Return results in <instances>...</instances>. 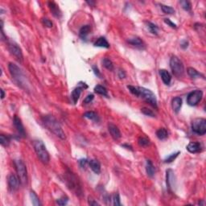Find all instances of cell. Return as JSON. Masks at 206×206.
<instances>
[{
	"instance_id": "cell-1",
	"label": "cell",
	"mask_w": 206,
	"mask_h": 206,
	"mask_svg": "<svg viewBox=\"0 0 206 206\" xmlns=\"http://www.w3.org/2000/svg\"><path fill=\"white\" fill-rule=\"evenodd\" d=\"M127 89L129 90L131 94L137 96L139 98H143L144 101H146L147 103L153 106L154 108L157 109V99L156 96L152 91L150 90H147L146 88L139 87V86H127Z\"/></svg>"
},
{
	"instance_id": "cell-2",
	"label": "cell",
	"mask_w": 206,
	"mask_h": 206,
	"mask_svg": "<svg viewBox=\"0 0 206 206\" xmlns=\"http://www.w3.org/2000/svg\"><path fill=\"white\" fill-rule=\"evenodd\" d=\"M42 122L44 127L55 135L60 138V139L65 140L66 139L65 134L59 122L52 115H45L42 118Z\"/></svg>"
},
{
	"instance_id": "cell-3",
	"label": "cell",
	"mask_w": 206,
	"mask_h": 206,
	"mask_svg": "<svg viewBox=\"0 0 206 206\" xmlns=\"http://www.w3.org/2000/svg\"><path fill=\"white\" fill-rule=\"evenodd\" d=\"M8 69L10 71V75H11L15 83L23 90H28L27 78H26L25 75L23 74V71L21 70L19 66H17L14 63H9Z\"/></svg>"
},
{
	"instance_id": "cell-4",
	"label": "cell",
	"mask_w": 206,
	"mask_h": 206,
	"mask_svg": "<svg viewBox=\"0 0 206 206\" xmlns=\"http://www.w3.org/2000/svg\"><path fill=\"white\" fill-rule=\"evenodd\" d=\"M65 180L66 185L71 191H73L77 196L82 195V188L79 180L73 173L68 172L65 174Z\"/></svg>"
},
{
	"instance_id": "cell-5",
	"label": "cell",
	"mask_w": 206,
	"mask_h": 206,
	"mask_svg": "<svg viewBox=\"0 0 206 206\" xmlns=\"http://www.w3.org/2000/svg\"><path fill=\"white\" fill-rule=\"evenodd\" d=\"M33 147L34 150L37 155L38 158L40 159V160L44 164H48L50 160V156L44 143L41 140H35L33 143Z\"/></svg>"
},
{
	"instance_id": "cell-6",
	"label": "cell",
	"mask_w": 206,
	"mask_h": 206,
	"mask_svg": "<svg viewBox=\"0 0 206 206\" xmlns=\"http://www.w3.org/2000/svg\"><path fill=\"white\" fill-rule=\"evenodd\" d=\"M170 68H171L173 75L176 77L177 78H180L184 76V67L182 61L177 56H172L171 60H170Z\"/></svg>"
},
{
	"instance_id": "cell-7",
	"label": "cell",
	"mask_w": 206,
	"mask_h": 206,
	"mask_svg": "<svg viewBox=\"0 0 206 206\" xmlns=\"http://www.w3.org/2000/svg\"><path fill=\"white\" fill-rule=\"evenodd\" d=\"M14 163H15V170H16L17 176H19V180H20L21 184L23 186L27 185V181H28V178H27V172L25 164L21 160H15V162Z\"/></svg>"
},
{
	"instance_id": "cell-8",
	"label": "cell",
	"mask_w": 206,
	"mask_h": 206,
	"mask_svg": "<svg viewBox=\"0 0 206 206\" xmlns=\"http://www.w3.org/2000/svg\"><path fill=\"white\" fill-rule=\"evenodd\" d=\"M192 130L198 135H204L206 133V120L202 118H197L192 122Z\"/></svg>"
},
{
	"instance_id": "cell-9",
	"label": "cell",
	"mask_w": 206,
	"mask_h": 206,
	"mask_svg": "<svg viewBox=\"0 0 206 206\" xmlns=\"http://www.w3.org/2000/svg\"><path fill=\"white\" fill-rule=\"evenodd\" d=\"M7 46H8V50L10 54L15 56V58L18 61L22 62L23 59V52H22L21 48H19V46L15 42L12 41V40H9L8 43H7Z\"/></svg>"
},
{
	"instance_id": "cell-10",
	"label": "cell",
	"mask_w": 206,
	"mask_h": 206,
	"mask_svg": "<svg viewBox=\"0 0 206 206\" xmlns=\"http://www.w3.org/2000/svg\"><path fill=\"white\" fill-rule=\"evenodd\" d=\"M202 97H203V92L200 90L192 91L187 97V103L191 106H196L201 101Z\"/></svg>"
},
{
	"instance_id": "cell-11",
	"label": "cell",
	"mask_w": 206,
	"mask_h": 206,
	"mask_svg": "<svg viewBox=\"0 0 206 206\" xmlns=\"http://www.w3.org/2000/svg\"><path fill=\"white\" fill-rule=\"evenodd\" d=\"M7 182H8L9 189L11 192H15L19 189V185H20L21 184L19 176L15 175V174H10L9 176L8 179H7Z\"/></svg>"
},
{
	"instance_id": "cell-12",
	"label": "cell",
	"mask_w": 206,
	"mask_h": 206,
	"mask_svg": "<svg viewBox=\"0 0 206 206\" xmlns=\"http://www.w3.org/2000/svg\"><path fill=\"white\" fill-rule=\"evenodd\" d=\"M13 124L15 126V129H16L17 131H18L19 136H20V137L25 138L26 137L25 130H24V127H23V123H22V121H21V119H19L17 115H15V117H14V119H13Z\"/></svg>"
},
{
	"instance_id": "cell-13",
	"label": "cell",
	"mask_w": 206,
	"mask_h": 206,
	"mask_svg": "<svg viewBox=\"0 0 206 206\" xmlns=\"http://www.w3.org/2000/svg\"><path fill=\"white\" fill-rule=\"evenodd\" d=\"M166 180H167V185L168 187L169 190H172L174 186H175V173L173 172L172 170L168 169L166 172Z\"/></svg>"
},
{
	"instance_id": "cell-14",
	"label": "cell",
	"mask_w": 206,
	"mask_h": 206,
	"mask_svg": "<svg viewBox=\"0 0 206 206\" xmlns=\"http://www.w3.org/2000/svg\"><path fill=\"white\" fill-rule=\"evenodd\" d=\"M187 150L192 154H196L199 153L202 151V145L198 143V142H190L188 144Z\"/></svg>"
},
{
	"instance_id": "cell-15",
	"label": "cell",
	"mask_w": 206,
	"mask_h": 206,
	"mask_svg": "<svg viewBox=\"0 0 206 206\" xmlns=\"http://www.w3.org/2000/svg\"><path fill=\"white\" fill-rule=\"evenodd\" d=\"M127 42L132 46H134V47H135L137 48H139V49H143V48H145V44L138 36H134V37L129 38L127 40Z\"/></svg>"
},
{
	"instance_id": "cell-16",
	"label": "cell",
	"mask_w": 206,
	"mask_h": 206,
	"mask_svg": "<svg viewBox=\"0 0 206 206\" xmlns=\"http://www.w3.org/2000/svg\"><path fill=\"white\" fill-rule=\"evenodd\" d=\"M108 130L109 132L111 134V135L115 140L119 139L121 138V132L119 131V127L115 126L113 123H109L108 124Z\"/></svg>"
},
{
	"instance_id": "cell-17",
	"label": "cell",
	"mask_w": 206,
	"mask_h": 206,
	"mask_svg": "<svg viewBox=\"0 0 206 206\" xmlns=\"http://www.w3.org/2000/svg\"><path fill=\"white\" fill-rule=\"evenodd\" d=\"M48 7L50 9L52 15L55 16L56 18H60L62 15V13L60 11L59 6L56 4L55 2H48Z\"/></svg>"
},
{
	"instance_id": "cell-18",
	"label": "cell",
	"mask_w": 206,
	"mask_h": 206,
	"mask_svg": "<svg viewBox=\"0 0 206 206\" xmlns=\"http://www.w3.org/2000/svg\"><path fill=\"white\" fill-rule=\"evenodd\" d=\"M160 75L163 82H164L165 85H167V86L170 85L172 81V77L171 75H170V73H169L166 69H160Z\"/></svg>"
},
{
	"instance_id": "cell-19",
	"label": "cell",
	"mask_w": 206,
	"mask_h": 206,
	"mask_svg": "<svg viewBox=\"0 0 206 206\" xmlns=\"http://www.w3.org/2000/svg\"><path fill=\"white\" fill-rule=\"evenodd\" d=\"M89 165H90V168L92 169V171L94 172L96 174H100L101 173V164L99 161L97 160H91L89 161Z\"/></svg>"
},
{
	"instance_id": "cell-20",
	"label": "cell",
	"mask_w": 206,
	"mask_h": 206,
	"mask_svg": "<svg viewBox=\"0 0 206 206\" xmlns=\"http://www.w3.org/2000/svg\"><path fill=\"white\" fill-rule=\"evenodd\" d=\"M172 109L174 112L175 113H179V111H180L181 106H182V99L180 97H176V98H174L172 101Z\"/></svg>"
},
{
	"instance_id": "cell-21",
	"label": "cell",
	"mask_w": 206,
	"mask_h": 206,
	"mask_svg": "<svg viewBox=\"0 0 206 206\" xmlns=\"http://www.w3.org/2000/svg\"><path fill=\"white\" fill-rule=\"evenodd\" d=\"M82 89H83V88L78 86V87L75 88V89L73 90V92H72L71 98H72V100H73V104H77V101L79 100L80 96H81V92H82Z\"/></svg>"
},
{
	"instance_id": "cell-22",
	"label": "cell",
	"mask_w": 206,
	"mask_h": 206,
	"mask_svg": "<svg viewBox=\"0 0 206 206\" xmlns=\"http://www.w3.org/2000/svg\"><path fill=\"white\" fill-rule=\"evenodd\" d=\"M95 47H99V48H110V44L108 43V41L106 40V39L105 37H99L98 40H96L95 43L94 44Z\"/></svg>"
},
{
	"instance_id": "cell-23",
	"label": "cell",
	"mask_w": 206,
	"mask_h": 206,
	"mask_svg": "<svg viewBox=\"0 0 206 206\" xmlns=\"http://www.w3.org/2000/svg\"><path fill=\"white\" fill-rule=\"evenodd\" d=\"M187 73L188 74V76L191 78H192V79H196V78H199V77H202L203 79H204V76L203 74H201L196 69H193V68H191V67L187 69Z\"/></svg>"
},
{
	"instance_id": "cell-24",
	"label": "cell",
	"mask_w": 206,
	"mask_h": 206,
	"mask_svg": "<svg viewBox=\"0 0 206 206\" xmlns=\"http://www.w3.org/2000/svg\"><path fill=\"white\" fill-rule=\"evenodd\" d=\"M146 172H147V174L148 176H150V177L154 176L155 172H156V168H155L154 165H153L151 161L149 160H147Z\"/></svg>"
},
{
	"instance_id": "cell-25",
	"label": "cell",
	"mask_w": 206,
	"mask_h": 206,
	"mask_svg": "<svg viewBox=\"0 0 206 206\" xmlns=\"http://www.w3.org/2000/svg\"><path fill=\"white\" fill-rule=\"evenodd\" d=\"M90 30H91V27H90V25L83 26V27H81V29H80V31H79L80 37H81V39H83V40L86 39L87 35L90 34Z\"/></svg>"
},
{
	"instance_id": "cell-26",
	"label": "cell",
	"mask_w": 206,
	"mask_h": 206,
	"mask_svg": "<svg viewBox=\"0 0 206 206\" xmlns=\"http://www.w3.org/2000/svg\"><path fill=\"white\" fill-rule=\"evenodd\" d=\"M156 136L159 139L164 140L168 137V132L165 128H160L156 131Z\"/></svg>"
},
{
	"instance_id": "cell-27",
	"label": "cell",
	"mask_w": 206,
	"mask_h": 206,
	"mask_svg": "<svg viewBox=\"0 0 206 206\" xmlns=\"http://www.w3.org/2000/svg\"><path fill=\"white\" fill-rule=\"evenodd\" d=\"M94 92L96 94H100V95L105 96V97H108V92L107 90L104 86H97L94 87Z\"/></svg>"
},
{
	"instance_id": "cell-28",
	"label": "cell",
	"mask_w": 206,
	"mask_h": 206,
	"mask_svg": "<svg viewBox=\"0 0 206 206\" xmlns=\"http://www.w3.org/2000/svg\"><path fill=\"white\" fill-rule=\"evenodd\" d=\"M30 197L31 199V202H32V204L35 206H40L41 205V203L40 201V199L38 197V196L36 195L34 191L30 192Z\"/></svg>"
},
{
	"instance_id": "cell-29",
	"label": "cell",
	"mask_w": 206,
	"mask_h": 206,
	"mask_svg": "<svg viewBox=\"0 0 206 206\" xmlns=\"http://www.w3.org/2000/svg\"><path fill=\"white\" fill-rule=\"evenodd\" d=\"M85 118H86V119H90V120H92V121H97L98 122V115L97 113L94 112V111H88V112H86L85 114H84L83 115Z\"/></svg>"
},
{
	"instance_id": "cell-30",
	"label": "cell",
	"mask_w": 206,
	"mask_h": 206,
	"mask_svg": "<svg viewBox=\"0 0 206 206\" xmlns=\"http://www.w3.org/2000/svg\"><path fill=\"white\" fill-rule=\"evenodd\" d=\"M138 143L142 147H146L150 144V139L147 137H139L138 139Z\"/></svg>"
},
{
	"instance_id": "cell-31",
	"label": "cell",
	"mask_w": 206,
	"mask_h": 206,
	"mask_svg": "<svg viewBox=\"0 0 206 206\" xmlns=\"http://www.w3.org/2000/svg\"><path fill=\"white\" fill-rule=\"evenodd\" d=\"M160 6H161V10H162V11L164 13V14H167V15H172V14L175 13V10H174V8H172V6H166V5L164 4H161Z\"/></svg>"
},
{
	"instance_id": "cell-32",
	"label": "cell",
	"mask_w": 206,
	"mask_h": 206,
	"mask_svg": "<svg viewBox=\"0 0 206 206\" xmlns=\"http://www.w3.org/2000/svg\"><path fill=\"white\" fill-rule=\"evenodd\" d=\"M102 64H103V66L106 68V69H108L110 71L114 70V65H113V62L109 58H104L102 60Z\"/></svg>"
},
{
	"instance_id": "cell-33",
	"label": "cell",
	"mask_w": 206,
	"mask_h": 206,
	"mask_svg": "<svg viewBox=\"0 0 206 206\" xmlns=\"http://www.w3.org/2000/svg\"><path fill=\"white\" fill-rule=\"evenodd\" d=\"M147 27L149 31L151 32L152 34L154 35H157L159 31V27L158 26H156L155 23H151V22H147Z\"/></svg>"
},
{
	"instance_id": "cell-34",
	"label": "cell",
	"mask_w": 206,
	"mask_h": 206,
	"mask_svg": "<svg viewBox=\"0 0 206 206\" xmlns=\"http://www.w3.org/2000/svg\"><path fill=\"white\" fill-rule=\"evenodd\" d=\"M10 139L8 136H6L4 135H0V143L2 147H7L10 144Z\"/></svg>"
},
{
	"instance_id": "cell-35",
	"label": "cell",
	"mask_w": 206,
	"mask_h": 206,
	"mask_svg": "<svg viewBox=\"0 0 206 206\" xmlns=\"http://www.w3.org/2000/svg\"><path fill=\"white\" fill-rule=\"evenodd\" d=\"M180 151H177L176 153H173V154H171L169 156H168L166 159L164 160V163L166 164H169V163H172L173 161L175 160L177 158V156H179Z\"/></svg>"
},
{
	"instance_id": "cell-36",
	"label": "cell",
	"mask_w": 206,
	"mask_h": 206,
	"mask_svg": "<svg viewBox=\"0 0 206 206\" xmlns=\"http://www.w3.org/2000/svg\"><path fill=\"white\" fill-rule=\"evenodd\" d=\"M180 5L182 6V8H183L184 10H186V11H190V10H191L192 5L191 3H190V2L184 0V1H180Z\"/></svg>"
},
{
	"instance_id": "cell-37",
	"label": "cell",
	"mask_w": 206,
	"mask_h": 206,
	"mask_svg": "<svg viewBox=\"0 0 206 206\" xmlns=\"http://www.w3.org/2000/svg\"><path fill=\"white\" fill-rule=\"evenodd\" d=\"M141 112L143 113V115H147V116H149V117H155V116H156L155 113L153 112L151 110H150V109H148V108H146V107H143V108H142L141 109Z\"/></svg>"
},
{
	"instance_id": "cell-38",
	"label": "cell",
	"mask_w": 206,
	"mask_h": 206,
	"mask_svg": "<svg viewBox=\"0 0 206 206\" xmlns=\"http://www.w3.org/2000/svg\"><path fill=\"white\" fill-rule=\"evenodd\" d=\"M113 200V204L115 206H120L121 205V202H120V197H119V194L118 192L114 194V196L112 197Z\"/></svg>"
},
{
	"instance_id": "cell-39",
	"label": "cell",
	"mask_w": 206,
	"mask_h": 206,
	"mask_svg": "<svg viewBox=\"0 0 206 206\" xmlns=\"http://www.w3.org/2000/svg\"><path fill=\"white\" fill-rule=\"evenodd\" d=\"M68 201H69V198L67 197V196H62V197H60V199L56 200V203L59 204V205H66L68 204Z\"/></svg>"
},
{
	"instance_id": "cell-40",
	"label": "cell",
	"mask_w": 206,
	"mask_h": 206,
	"mask_svg": "<svg viewBox=\"0 0 206 206\" xmlns=\"http://www.w3.org/2000/svg\"><path fill=\"white\" fill-rule=\"evenodd\" d=\"M42 23H43V24H44L45 27H52V25H53V23H52V21L50 20V19H48V18H43L42 19Z\"/></svg>"
},
{
	"instance_id": "cell-41",
	"label": "cell",
	"mask_w": 206,
	"mask_h": 206,
	"mask_svg": "<svg viewBox=\"0 0 206 206\" xmlns=\"http://www.w3.org/2000/svg\"><path fill=\"white\" fill-rule=\"evenodd\" d=\"M94 94H89V95L86 96V98L84 99L83 103L84 104H88V103H90L92 101L94 100Z\"/></svg>"
},
{
	"instance_id": "cell-42",
	"label": "cell",
	"mask_w": 206,
	"mask_h": 206,
	"mask_svg": "<svg viewBox=\"0 0 206 206\" xmlns=\"http://www.w3.org/2000/svg\"><path fill=\"white\" fill-rule=\"evenodd\" d=\"M78 163H79L80 166H81L82 168H85L86 167V165H87V164H89V161H88L87 159H81V160H80L78 161Z\"/></svg>"
},
{
	"instance_id": "cell-43",
	"label": "cell",
	"mask_w": 206,
	"mask_h": 206,
	"mask_svg": "<svg viewBox=\"0 0 206 206\" xmlns=\"http://www.w3.org/2000/svg\"><path fill=\"white\" fill-rule=\"evenodd\" d=\"M164 23H167L168 25L170 26L171 27H172V28H176L177 27L176 24L173 23V22H172V21L169 19H164Z\"/></svg>"
},
{
	"instance_id": "cell-44",
	"label": "cell",
	"mask_w": 206,
	"mask_h": 206,
	"mask_svg": "<svg viewBox=\"0 0 206 206\" xmlns=\"http://www.w3.org/2000/svg\"><path fill=\"white\" fill-rule=\"evenodd\" d=\"M93 70H94V74H95L97 77H101V73L99 72V69H98V68L96 66V65H94V66H93Z\"/></svg>"
},
{
	"instance_id": "cell-45",
	"label": "cell",
	"mask_w": 206,
	"mask_h": 206,
	"mask_svg": "<svg viewBox=\"0 0 206 206\" xmlns=\"http://www.w3.org/2000/svg\"><path fill=\"white\" fill-rule=\"evenodd\" d=\"M89 204H90V205H99V203H98V202L96 201V200H94V199H92V198H89Z\"/></svg>"
},
{
	"instance_id": "cell-46",
	"label": "cell",
	"mask_w": 206,
	"mask_h": 206,
	"mask_svg": "<svg viewBox=\"0 0 206 206\" xmlns=\"http://www.w3.org/2000/svg\"><path fill=\"white\" fill-rule=\"evenodd\" d=\"M119 77H120L121 79H123V78H125V77H126V73L124 72V70H123V69H119Z\"/></svg>"
},
{
	"instance_id": "cell-47",
	"label": "cell",
	"mask_w": 206,
	"mask_h": 206,
	"mask_svg": "<svg viewBox=\"0 0 206 206\" xmlns=\"http://www.w3.org/2000/svg\"><path fill=\"white\" fill-rule=\"evenodd\" d=\"M188 46V42L187 40H184V41H182V43L180 44V47L182 48H184V49L187 48Z\"/></svg>"
},
{
	"instance_id": "cell-48",
	"label": "cell",
	"mask_w": 206,
	"mask_h": 206,
	"mask_svg": "<svg viewBox=\"0 0 206 206\" xmlns=\"http://www.w3.org/2000/svg\"><path fill=\"white\" fill-rule=\"evenodd\" d=\"M0 92H1V99H3L5 97V93H4V90H2V89H1L0 90Z\"/></svg>"
},
{
	"instance_id": "cell-49",
	"label": "cell",
	"mask_w": 206,
	"mask_h": 206,
	"mask_svg": "<svg viewBox=\"0 0 206 206\" xmlns=\"http://www.w3.org/2000/svg\"><path fill=\"white\" fill-rule=\"evenodd\" d=\"M86 3L90 5V6H93L95 5V2H93V1H90H90H87V2H86Z\"/></svg>"
},
{
	"instance_id": "cell-50",
	"label": "cell",
	"mask_w": 206,
	"mask_h": 206,
	"mask_svg": "<svg viewBox=\"0 0 206 206\" xmlns=\"http://www.w3.org/2000/svg\"><path fill=\"white\" fill-rule=\"evenodd\" d=\"M123 147H127V149H131V150H132V147H131L130 145H127V144H124V145H123Z\"/></svg>"
}]
</instances>
